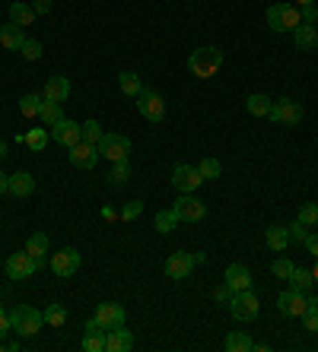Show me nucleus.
Returning <instances> with one entry per match:
<instances>
[{
    "label": "nucleus",
    "instance_id": "18",
    "mask_svg": "<svg viewBox=\"0 0 318 352\" xmlns=\"http://www.w3.org/2000/svg\"><path fill=\"white\" fill-rule=\"evenodd\" d=\"M67 96H70V82H67V76H48L45 80V89H42V98H48V102H67Z\"/></svg>",
    "mask_w": 318,
    "mask_h": 352
},
{
    "label": "nucleus",
    "instance_id": "42",
    "mask_svg": "<svg viewBox=\"0 0 318 352\" xmlns=\"http://www.w3.org/2000/svg\"><path fill=\"white\" fill-rule=\"evenodd\" d=\"M140 213H143V204L140 200H131V204H125V210H121V219L131 222V219H137Z\"/></svg>",
    "mask_w": 318,
    "mask_h": 352
},
{
    "label": "nucleus",
    "instance_id": "21",
    "mask_svg": "<svg viewBox=\"0 0 318 352\" xmlns=\"http://www.w3.org/2000/svg\"><path fill=\"white\" fill-rule=\"evenodd\" d=\"M83 349H86V352H105V330L99 327V320H96V318L86 324Z\"/></svg>",
    "mask_w": 318,
    "mask_h": 352
},
{
    "label": "nucleus",
    "instance_id": "23",
    "mask_svg": "<svg viewBox=\"0 0 318 352\" xmlns=\"http://www.w3.org/2000/svg\"><path fill=\"white\" fill-rule=\"evenodd\" d=\"M23 41H25L23 25H17V23L0 25V45H3L7 51H19V48H23Z\"/></svg>",
    "mask_w": 318,
    "mask_h": 352
},
{
    "label": "nucleus",
    "instance_id": "37",
    "mask_svg": "<svg viewBox=\"0 0 318 352\" xmlns=\"http://www.w3.org/2000/svg\"><path fill=\"white\" fill-rule=\"evenodd\" d=\"M178 222H182V219H178V216H176V210H159V213H156V229L162 232V235H166V232H172V229H176Z\"/></svg>",
    "mask_w": 318,
    "mask_h": 352
},
{
    "label": "nucleus",
    "instance_id": "14",
    "mask_svg": "<svg viewBox=\"0 0 318 352\" xmlns=\"http://www.w3.org/2000/svg\"><path fill=\"white\" fill-rule=\"evenodd\" d=\"M92 318L99 320V327L102 330H115V327H121L125 324V305H118V302H102L99 308H96V314Z\"/></svg>",
    "mask_w": 318,
    "mask_h": 352
},
{
    "label": "nucleus",
    "instance_id": "44",
    "mask_svg": "<svg viewBox=\"0 0 318 352\" xmlns=\"http://www.w3.org/2000/svg\"><path fill=\"white\" fill-rule=\"evenodd\" d=\"M306 238H309V226H302V222L296 219L293 226H290V241H306Z\"/></svg>",
    "mask_w": 318,
    "mask_h": 352
},
{
    "label": "nucleus",
    "instance_id": "48",
    "mask_svg": "<svg viewBox=\"0 0 318 352\" xmlns=\"http://www.w3.org/2000/svg\"><path fill=\"white\" fill-rule=\"evenodd\" d=\"M32 10H35V16H42V13L51 10V0H32Z\"/></svg>",
    "mask_w": 318,
    "mask_h": 352
},
{
    "label": "nucleus",
    "instance_id": "20",
    "mask_svg": "<svg viewBox=\"0 0 318 352\" xmlns=\"http://www.w3.org/2000/svg\"><path fill=\"white\" fill-rule=\"evenodd\" d=\"M293 41L299 51H315L318 48V29L312 23H299L293 29Z\"/></svg>",
    "mask_w": 318,
    "mask_h": 352
},
{
    "label": "nucleus",
    "instance_id": "10",
    "mask_svg": "<svg viewBox=\"0 0 318 352\" xmlns=\"http://www.w3.org/2000/svg\"><path fill=\"white\" fill-rule=\"evenodd\" d=\"M48 263H51V270H54V276L70 279L80 270V251H76V248H61L58 254H51Z\"/></svg>",
    "mask_w": 318,
    "mask_h": 352
},
{
    "label": "nucleus",
    "instance_id": "8",
    "mask_svg": "<svg viewBox=\"0 0 318 352\" xmlns=\"http://www.w3.org/2000/svg\"><path fill=\"white\" fill-rule=\"evenodd\" d=\"M137 102V111H140L147 121H153V124H159L162 118H166V102H162V96L159 92H153V89H143L140 96L134 98Z\"/></svg>",
    "mask_w": 318,
    "mask_h": 352
},
{
    "label": "nucleus",
    "instance_id": "24",
    "mask_svg": "<svg viewBox=\"0 0 318 352\" xmlns=\"http://www.w3.org/2000/svg\"><path fill=\"white\" fill-rule=\"evenodd\" d=\"M32 190H35V178L29 172L10 175V194H13V197H29Z\"/></svg>",
    "mask_w": 318,
    "mask_h": 352
},
{
    "label": "nucleus",
    "instance_id": "3",
    "mask_svg": "<svg viewBox=\"0 0 318 352\" xmlns=\"http://www.w3.org/2000/svg\"><path fill=\"white\" fill-rule=\"evenodd\" d=\"M299 23H302L299 7H293V3H274V7H268V25L274 32H293Z\"/></svg>",
    "mask_w": 318,
    "mask_h": 352
},
{
    "label": "nucleus",
    "instance_id": "1",
    "mask_svg": "<svg viewBox=\"0 0 318 352\" xmlns=\"http://www.w3.org/2000/svg\"><path fill=\"white\" fill-rule=\"evenodd\" d=\"M220 67H223V51L213 48V45H204V48L191 51V58H188V70H191L198 80H210Z\"/></svg>",
    "mask_w": 318,
    "mask_h": 352
},
{
    "label": "nucleus",
    "instance_id": "32",
    "mask_svg": "<svg viewBox=\"0 0 318 352\" xmlns=\"http://www.w3.org/2000/svg\"><path fill=\"white\" fill-rule=\"evenodd\" d=\"M45 324H51V327H64V324H67V305H48V308H45Z\"/></svg>",
    "mask_w": 318,
    "mask_h": 352
},
{
    "label": "nucleus",
    "instance_id": "9",
    "mask_svg": "<svg viewBox=\"0 0 318 352\" xmlns=\"http://www.w3.org/2000/svg\"><path fill=\"white\" fill-rule=\"evenodd\" d=\"M45 263H39L29 251H19V254H10L7 257V276L10 279H29L35 270H42Z\"/></svg>",
    "mask_w": 318,
    "mask_h": 352
},
{
    "label": "nucleus",
    "instance_id": "34",
    "mask_svg": "<svg viewBox=\"0 0 318 352\" xmlns=\"http://www.w3.org/2000/svg\"><path fill=\"white\" fill-rule=\"evenodd\" d=\"M198 172H201V178L204 181H217L220 175H223V165L217 162V159H201V162H198Z\"/></svg>",
    "mask_w": 318,
    "mask_h": 352
},
{
    "label": "nucleus",
    "instance_id": "11",
    "mask_svg": "<svg viewBox=\"0 0 318 352\" xmlns=\"http://www.w3.org/2000/svg\"><path fill=\"white\" fill-rule=\"evenodd\" d=\"M306 305H309L306 292H299V289H293V286L277 295V308H280V314H286V318H302Z\"/></svg>",
    "mask_w": 318,
    "mask_h": 352
},
{
    "label": "nucleus",
    "instance_id": "51",
    "mask_svg": "<svg viewBox=\"0 0 318 352\" xmlns=\"http://www.w3.org/2000/svg\"><path fill=\"white\" fill-rule=\"evenodd\" d=\"M312 279L318 283V257H315V267H312Z\"/></svg>",
    "mask_w": 318,
    "mask_h": 352
},
{
    "label": "nucleus",
    "instance_id": "27",
    "mask_svg": "<svg viewBox=\"0 0 318 352\" xmlns=\"http://www.w3.org/2000/svg\"><path fill=\"white\" fill-rule=\"evenodd\" d=\"M10 23H17V25H32V23H35L32 3H23V0L10 3Z\"/></svg>",
    "mask_w": 318,
    "mask_h": 352
},
{
    "label": "nucleus",
    "instance_id": "43",
    "mask_svg": "<svg viewBox=\"0 0 318 352\" xmlns=\"http://www.w3.org/2000/svg\"><path fill=\"white\" fill-rule=\"evenodd\" d=\"M302 324H306L309 333H318V308H306L302 311Z\"/></svg>",
    "mask_w": 318,
    "mask_h": 352
},
{
    "label": "nucleus",
    "instance_id": "49",
    "mask_svg": "<svg viewBox=\"0 0 318 352\" xmlns=\"http://www.w3.org/2000/svg\"><path fill=\"white\" fill-rule=\"evenodd\" d=\"M7 330H13V327H10V314L3 311V308H0V340L7 336Z\"/></svg>",
    "mask_w": 318,
    "mask_h": 352
},
{
    "label": "nucleus",
    "instance_id": "17",
    "mask_svg": "<svg viewBox=\"0 0 318 352\" xmlns=\"http://www.w3.org/2000/svg\"><path fill=\"white\" fill-rule=\"evenodd\" d=\"M134 349V333L121 324L115 330H105V352H127Z\"/></svg>",
    "mask_w": 318,
    "mask_h": 352
},
{
    "label": "nucleus",
    "instance_id": "29",
    "mask_svg": "<svg viewBox=\"0 0 318 352\" xmlns=\"http://www.w3.org/2000/svg\"><path fill=\"white\" fill-rule=\"evenodd\" d=\"M271 105H274V102H271L268 96H261V92H255V96L245 98V108H248V115H255V118H268Z\"/></svg>",
    "mask_w": 318,
    "mask_h": 352
},
{
    "label": "nucleus",
    "instance_id": "33",
    "mask_svg": "<svg viewBox=\"0 0 318 352\" xmlns=\"http://www.w3.org/2000/svg\"><path fill=\"white\" fill-rule=\"evenodd\" d=\"M48 140H51V131H48V127H32V131L25 133V146L39 153V149L48 146Z\"/></svg>",
    "mask_w": 318,
    "mask_h": 352
},
{
    "label": "nucleus",
    "instance_id": "28",
    "mask_svg": "<svg viewBox=\"0 0 318 352\" xmlns=\"http://www.w3.org/2000/svg\"><path fill=\"white\" fill-rule=\"evenodd\" d=\"M118 86H121V92H125L127 98H137L143 92V82L140 76L134 74V70H125V74H118Z\"/></svg>",
    "mask_w": 318,
    "mask_h": 352
},
{
    "label": "nucleus",
    "instance_id": "31",
    "mask_svg": "<svg viewBox=\"0 0 318 352\" xmlns=\"http://www.w3.org/2000/svg\"><path fill=\"white\" fill-rule=\"evenodd\" d=\"M223 346H226L229 352H251V349H255V343H251L248 333H242V330H233V333L226 336V343H223Z\"/></svg>",
    "mask_w": 318,
    "mask_h": 352
},
{
    "label": "nucleus",
    "instance_id": "47",
    "mask_svg": "<svg viewBox=\"0 0 318 352\" xmlns=\"http://www.w3.org/2000/svg\"><path fill=\"white\" fill-rule=\"evenodd\" d=\"M302 245H306V251H309L312 257H318V235H312V232H309V238H306Z\"/></svg>",
    "mask_w": 318,
    "mask_h": 352
},
{
    "label": "nucleus",
    "instance_id": "52",
    "mask_svg": "<svg viewBox=\"0 0 318 352\" xmlns=\"http://www.w3.org/2000/svg\"><path fill=\"white\" fill-rule=\"evenodd\" d=\"M7 156V143H3V140H0V159Z\"/></svg>",
    "mask_w": 318,
    "mask_h": 352
},
{
    "label": "nucleus",
    "instance_id": "45",
    "mask_svg": "<svg viewBox=\"0 0 318 352\" xmlns=\"http://www.w3.org/2000/svg\"><path fill=\"white\" fill-rule=\"evenodd\" d=\"M299 16H302V23H312V25H315V19H318L315 3H306V7H299Z\"/></svg>",
    "mask_w": 318,
    "mask_h": 352
},
{
    "label": "nucleus",
    "instance_id": "41",
    "mask_svg": "<svg viewBox=\"0 0 318 352\" xmlns=\"http://www.w3.org/2000/svg\"><path fill=\"white\" fill-rule=\"evenodd\" d=\"M19 51H23V58H25V60H39V58H42V45H39L35 38H25V41H23V48H19Z\"/></svg>",
    "mask_w": 318,
    "mask_h": 352
},
{
    "label": "nucleus",
    "instance_id": "30",
    "mask_svg": "<svg viewBox=\"0 0 318 352\" xmlns=\"http://www.w3.org/2000/svg\"><path fill=\"white\" fill-rule=\"evenodd\" d=\"M127 178H131V162H127V159L112 162V172H109V184H112V188H125Z\"/></svg>",
    "mask_w": 318,
    "mask_h": 352
},
{
    "label": "nucleus",
    "instance_id": "5",
    "mask_svg": "<svg viewBox=\"0 0 318 352\" xmlns=\"http://www.w3.org/2000/svg\"><path fill=\"white\" fill-rule=\"evenodd\" d=\"M271 121L274 124H284V127H296L302 121V105L293 102V98H277L274 105H271Z\"/></svg>",
    "mask_w": 318,
    "mask_h": 352
},
{
    "label": "nucleus",
    "instance_id": "40",
    "mask_svg": "<svg viewBox=\"0 0 318 352\" xmlns=\"http://www.w3.org/2000/svg\"><path fill=\"white\" fill-rule=\"evenodd\" d=\"M299 222H302V226H309V229H315V226H318V204H302Z\"/></svg>",
    "mask_w": 318,
    "mask_h": 352
},
{
    "label": "nucleus",
    "instance_id": "7",
    "mask_svg": "<svg viewBox=\"0 0 318 352\" xmlns=\"http://www.w3.org/2000/svg\"><path fill=\"white\" fill-rule=\"evenodd\" d=\"M172 184H176L178 194H194V190L204 184V178H201V172H198V165L178 162L176 168H172Z\"/></svg>",
    "mask_w": 318,
    "mask_h": 352
},
{
    "label": "nucleus",
    "instance_id": "39",
    "mask_svg": "<svg viewBox=\"0 0 318 352\" xmlns=\"http://www.w3.org/2000/svg\"><path fill=\"white\" fill-rule=\"evenodd\" d=\"M271 270H274V276H277V279H290V276H293V270H296V263L290 261V257H277Z\"/></svg>",
    "mask_w": 318,
    "mask_h": 352
},
{
    "label": "nucleus",
    "instance_id": "6",
    "mask_svg": "<svg viewBox=\"0 0 318 352\" xmlns=\"http://www.w3.org/2000/svg\"><path fill=\"white\" fill-rule=\"evenodd\" d=\"M127 153H131V140L125 133H105L99 140V156L109 162H121V159H127Z\"/></svg>",
    "mask_w": 318,
    "mask_h": 352
},
{
    "label": "nucleus",
    "instance_id": "50",
    "mask_svg": "<svg viewBox=\"0 0 318 352\" xmlns=\"http://www.w3.org/2000/svg\"><path fill=\"white\" fill-rule=\"evenodd\" d=\"M7 190H10V178L0 172V194H7Z\"/></svg>",
    "mask_w": 318,
    "mask_h": 352
},
{
    "label": "nucleus",
    "instance_id": "53",
    "mask_svg": "<svg viewBox=\"0 0 318 352\" xmlns=\"http://www.w3.org/2000/svg\"><path fill=\"white\" fill-rule=\"evenodd\" d=\"M306 3H315V0H296V7H306Z\"/></svg>",
    "mask_w": 318,
    "mask_h": 352
},
{
    "label": "nucleus",
    "instance_id": "25",
    "mask_svg": "<svg viewBox=\"0 0 318 352\" xmlns=\"http://www.w3.org/2000/svg\"><path fill=\"white\" fill-rule=\"evenodd\" d=\"M39 121H42L45 127H54L58 121H64V108H61V102H48V98H42V108H39Z\"/></svg>",
    "mask_w": 318,
    "mask_h": 352
},
{
    "label": "nucleus",
    "instance_id": "46",
    "mask_svg": "<svg viewBox=\"0 0 318 352\" xmlns=\"http://www.w3.org/2000/svg\"><path fill=\"white\" fill-rule=\"evenodd\" d=\"M213 298H217L220 305H229V298H233V289H229L226 283H223V286H220L217 292H213Z\"/></svg>",
    "mask_w": 318,
    "mask_h": 352
},
{
    "label": "nucleus",
    "instance_id": "4",
    "mask_svg": "<svg viewBox=\"0 0 318 352\" xmlns=\"http://www.w3.org/2000/svg\"><path fill=\"white\" fill-rule=\"evenodd\" d=\"M258 311H261V302L251 289H245V292H233V298H229V314H233L235 320L251 324V320L258 318Z\"/></svg>",
    "mask_w": 318,
    "mask_h": 352
},
{
    "label": "nucleus",
    "instance_id": "15",
    "mask_svg": "<svg viewBox=\"0 0 318 352\" xmlns=\"http://www.w3.org/2000/svg\"><path fill=\"white\" fill-rule=\"evenodd\" d=\"M194 270V254L188 251H176V254L166 257V276L169 279H188Z\"/></svg>",
    "mask_w": 318,
    "mask_h": 352
},
{
    "label": "nucleus",
    "instance_id": "22",
    "mask_svg": "<svg viewBox=\"0 0 318 352\" xmlns=\"http://www.w3.org/2000/svg\"><path fill=\"white\" fill-rule=\"evenodd\" d=\"M25 251H29L39 263H45L51 254V238L45 235V232H35V235H29V241H25Z\"/></svg>",
    "mask_w": 318,
    "mask_h": 352
},
{
    "label": "nucleus",
    "instance_id": "16",
    "mask_svg": "<svg viewBox=\"0 0 318 352\" xmlns=\"http://www.w3.org/2000/svg\"><path fill=\"white\" fill-rule=\"evenodd\" d=\"M99 159H102L99 146H92V143H86V140H80L76 146H70V165H76V168H92Z\"/></svg>",
    "mask_w": 318,
    "mask_h": 352
},
{
    "label": "nucleus",
    "instance_id": "26",
    "mask_svg": "<svg viewBox=\"0 0 318 352\" xmlns=\"http://www.w3.org/2000/svg\"><path fill=\"white\" fill-rule=\"evenodd\" d=\"M264 241H268L271 251H286V245H290V229H284V226H271L268 232H264Z\"/></svg>",
    "mask_w": 318,
    "mask_h": 352
},
{
    "label": "nucleus",
    "instance_id": "35",
    "mask_svg": "<svg viewBox=\"0 0 318 352\" xmlns=\"http://www.w3.org/2000/svg\"><path fill=\"white\" fill-rule=\"evenodd\" d=\"M286 283H290V286H293V289H299V292H309V289H312V283H315V279H312V270H302V267H296V270H293V276L286 279Z\"/></svg>",
    "mask_w": 318,
    "mask_h": 352
},
{
    "label": "nucleus",
    "instance_id": "12",
    "mask_svg": "<svg viewBox=\"0 0 318 352\" xmlns=\"http://www.w3.org/2000/svg\"><path fill=\"white\" fill-rule=\"evenodd\" d=\"M48 131H51V140H54V143H61V146H67V149L76 146V143L83 140V124L67 121V118L58 121L54 127H48Z\"/></svg>",
    "mask_w": 318,
    "mask_h": 352
},
{
    "label": "nucleus",
    "instance_id": "2",
    "mask_svg": "<svg viewBox=\"0 0 318 352\" xmlns=\"http://www.w3.org/2000/svg\"><path fill=\"white\" fill-rule=\"evenodd\" d=\"M42 324H45V314L35 311L32 305H19V308H13V314H10V327L17 330L19 336H35L42 330Z\"/></svg>",
    "mask_w": 318,
    "mask_h": 352
},
{
    "label": "nucleus",
    "instance_id": "13",
    "mask_svg": "<svg viewBox=\"0 0 318 352\" xmlns=\"http://www.w3.org/2000/svg\"><path fill=\"white\" fill-rule=\"evenodd\" d=\"M172 210H176V216H178L182 222H201L204 213H207V206H204L194 194H182V197L176 200V206H172Z\"/></svg>",
    "mask_w": 318,
    "mask_h": 352
},
{
    "label": "nucleus",
    "instance_id": "38",
    "mask_svg": "<svg viewBox=\"0 0 318 352\" xmlns=\"http://www.w3.org/2000/svg\"><path fill=\"white\" fill-rule=\"evenodd\" d=\"M105 137V131H102V124L99 121H86L83 124V140L86 143H92V146H99V140Z\"/></svg>",
    "mask_w": 318,
    "mask_h": 352
},
{
    "label": "nucleus",
    "instance_id": "36",
    "mask_svg": "<svg viewBox=\"0 0 318 352\" xmlns=\"http://www.w3.org/2000/svg\"><path fill=\"white\" fill-rule=\"evenodd\" d=\"M39 108H42V96L29 92V96L19 98V111H23L25 118H39Z\"/></svg>",
    "mask_w": 318,
    "mask_h": 352
},
{
    "label": "nucleus",
    "instance_id": "19",
    "mask_svg": "<svg viewBox=\"0 0 318 352\" xmlns=\"http://www.w3.org/2000/svg\"><path fill=\"white\" fill-rule=\"evenodd\" d=\"M226 286L233 289V292H245V289H251V273L245 263H229L226 267Z\"/></svg>",
    "mask_w": 318,
    "mask_h": 352
}]
</instances>
